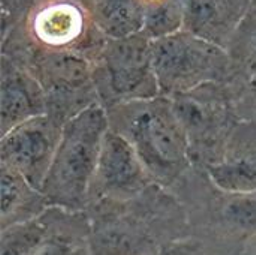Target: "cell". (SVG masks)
Returning <instances> with one entry per match:
<instances>
[{
	"mask_svg": "<svg viewBox=\"0 0 256 255\" xmlns=\"http://www.w3.org/2000/svg\"><path fill=\"white\" fill-rule=\"evenodd\" d=\"M46 234L32 255H92L86 212L74 213L51 207L46 212Z\"/></svg>",
	"mask_w": 256,
	"mask_h": 255,
	"instance_id": "11",
	"label": "cell"
},
{
	"mask_svg": "<svg viewBox=\"0 0 256 255\" xmlns=\"http://www.w3.org/2000/svg\"><path fill=\"white\" fill-rule=\"evenodd\" d=\"M46 212L34 221L14 225L0 231V255L33 254L46 234Z\"/></svg>",
	"mask_w": 256,
	"mask_h": 255,
	"instance_id": "12",
	"label": "cell"
},
{
	"mask_svg": "<svg viewBox=\"0 0 256 255\" xmlns=\"http://www.w3.org/2000/svg\"><path fill=\"white\" fill-rule=\"evenodd\" d=\"M0 231L34 221L51 209L46 197L22 176L0 167Z\"/></svg>",
	"mask_w": 256,
	"mask_h": 255,
	"instance_id": "10",
	"label": "cell"
},
{
	"mask_svg": "<svg viewBox=\"0 0 256 255\" xmlns=\"http://www.w3.org/2000/svg\"><path fill=\"white\" fill-rule=\"evenodd\" d=\"M172 192L186 209L190 237L212 255H240L256 237V192L222 189L198 167H192Z\"/></svg>",
	"mask_w": 256,
	"mask_h": 255,
	"instance_id": "3",
	"label": "cell"
},
{
	"mask_svg": "<svg viewBox=\"0 0 256 255\" xmlns=\"http://www.w3.org/2000/svg\"><path fill=\"white\" fill-rule=\"evenodd\" d=\"M206 171L222 189L256 192V123L242 120L224 159Z\"/></svg>",
	"mask_w": 256,
	"mask_h": 255,
	"instance_id": "8",
	"label": "cell"
},
{
	"mask_svg": "<svg viewBox=\"0 0 256 255\" xmlns=\"http://www.w3.org/2000/svg\"><path fill=\"white\" fill-rule=\"evenodd\" d=\"M63 126L48 114L27 120L0 138V167L8 168L42 191Z\"/></svg>",
	"mask_w": 256,
	"mask_h": 255,
	"instance_id": "6",
	"label": "cell"
},
{
	"mask_svg": "<svg viewBox=\"0 0 256 255\" xmlns=\"http://www.w3.org/2000/svg\"><path fill=\"white\" fill-rule=\"evenodd\" d=\"M189 141L194 167L219 164L242 122L226 83H210L170 98Z\"/></svg>",
	"mask_w": 256,
	"mask_h": 255,
	"instance_id": "5",
	"label": "cell"
},
{
	"mask_svg": "<svg viewBox=\"0 0 256 255\" xmlns=\"http://www.w3.org/2000/svg\"><path fill=\"white\" fill-rule=\"evenodd\" d=\"M110 129L104 107L94 105L63 126L62 140L42 186L51 207L81 213L87 210L88 192Z\"/></svg>",
	"mask_w": 256,
	"mask_h": 255,
	"instance_id": "4",
	"label": "cell"
},
{
	"mask_svg": "<svg viewBox=\"0 0 256 255\" xmlns=\"http://www.w3.org/2000/svg\"><path fill=\"white\" fill-rule=\"evenodd\" d=\"M159 255H212L206 246L198 242L196 239H186L182 242H177L174 245H171L170 248H166L164 252H160Z\"/></svg>",
	"mask_w": 256,
	"mask_h": 255,
	"instance_id": "13",
	"label": "cell"
},
{
	"mask_svg": "<svg viewBox=\"0 0 256 255\" xmlns=\"http://www.w3.org/2000/svg\"><path fill=\"white\" fill-rule=\"evenodd\" d=\"M240 255H256V237L255 239H252V240L244 246V249L242 251V254Z\"/></svg>",
	"mask_w": 256,
	"mask_h": 255,
	"instance_id": "14",
	"label": "cell"
},
{
	"mask_svg": "<svg viewBox=\"0 0 256 255\" xmlns=\"http://www.w3.org/2000/svg\"><path fill=\"white\" fill-rule=\"evenodd\" d=\"M44 114H46V99L39 81L20 69L4 68L2 80L0 135Z\"/></svg>",
	"mask_w": 256,
	"mask_h": 255,
	"instance_id": "9",
	"label": "cell"
},
{
	"mask_svg": "<svg viewBox=\"0 0 256 255\" xmlns=\"http://www.w3.org/2000/svg\"><path fill=\"white\" fill-rule=\"evenodd\" d=\"M86 215L92 255H159L190 237L183 203L158 183L130 200L90 203Z\"/></svg>",
	"mask_w": 256,
	"mask_h": 255,
	"instance_id": "1",
	"label": "cell"
},
{
	"mask_svg": "<svg viewBox=\"0 0 256 255\" xmlns=\"http://www.w3.org/2000/svg\"><path fill=\"white\" fill-rule=\"evenodd\" d=\"M153 183L134 147L122 135L108 129L90 186L88 204L100 200H130Z\"/></svg>",
	"mask_w": 256,
	"mask_h": 255,
	"instance_id": "7",
	"label": "cell"
},
{
	"mask_svg": "<svg viewBox=\"0 0 256 255\" xmlns=\"http://www.w3.org/2000/svg\"><path fill=\"white\" fill-rule=\"evenodd\" d=\"M105 111L110 129L134 147L154 183L172 191L192 170L189 141L170 98L159 95Z\"/></svg>",
	"mask_w": 256,
	"mask_h": 255,
	"instance_id": "2",
	"label": "cell"
}]
</instances>
